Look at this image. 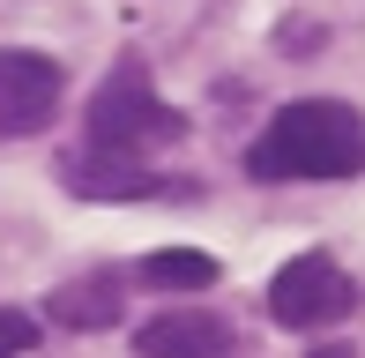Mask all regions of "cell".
Segmentation results:
<instances>
[{
  "label": "cell",
  "mask_w": 365,
  "mask_h": 358,
  "mask_svg": "<svg viewBox=\"0 0 365 358\" xmlns=\"http://www.w3.org/2000/svg\"><path fill=\"white\" fill-rule=\"evenodd\" d=\"M351 306H358V284L328 262V254H298L269 284V314L284 321V329H328V321H343Z\"/></svg>",
  "instance_id": "cell-3"
},
{
  "label": "cell",
  "mask_w": 365,
  "mask_h": 358,
  "mask_svg": "<svg viewBox=\"0 0 365 358\" xmlns=\"http://www.w3.org/2000/svg\"><path fill=\"white\" fill-rule=\"evenodd\" d=\"M45 314H53L60 329H112V321H120V276L112 269L75 276V284H60L53 299H45Z\"/></svg>",
  "instance_id": "cell-7"
},
{
  "label": "cell",
  "mask_w": 365,
  "mask_h": 358,
  "mask_svg": "<svg viewBox=\"0 0 365 358\" xmlns=\"http://www.w3.org/2000/svg\"><path fill=\"white\" fill-rule=\"evenodd\" d=\"M60 75L53 53H23V45H0V142L8 135H38L45 120L60 112Z\"/></svg>",
  "instance_id": "cell-4"
},
{
  "label": "cell",
  "mask_w": 365,
  "mask_h": 358,
  "mask_svg": "<svg viewBox=\"0 0 365 358\" xmlns=\"http://www.w3.org/2000/svg\"><path fill=\"white\" fill-rule=\"evenodd\" d=\"M179 135H187V120L149 90L142 68H120L105 90L90 97V150L142 157V150H157V142H179Z\"/></svg>",
  "instance_id": "cell-2"
},
{
  "label": "cell",
  "mask_w": 365,
  "mask_h": 358,
  "mask_svg": "<svg viewBox=\"0 0 365 358\" xmlns=\"http://www.w3.org/2000/svg\"><path fill=\"white\" fill-rule=\"evenodd\" d=\"M135 351L142 358H224L231 329L217 314H157V321L135 329Z\"/></svg>",
  "instance_id": "cell-6"
},
{
  "label": "cell",
  "mask_w": 365,
  "mask_h": 358,
  "mask_svg": "<svg viewBox=\"0 0 365 358\" xmlns=\"http://www.w3.org/2000/svg\"><path fill=\"white\" fill-rule=\"evenodd\" d=\"M60 179L82 202H149V194H194L187 179H157L142 157H112V150H75L60 157Z\"/></svg>",
  "instance_id": "cell-5"
},
{
  "label": "cell",
  "mask_w": 365,
  "mask_h": 358,
  "mask_svg": "<svg viewBox=\"0 0 365 358\" xmlns=\"http://www.w3.org/2000/svg\"><path fill=\"white\" fill-rule=\"evenodd\" d=\"M306 358H358V351H351V344H313Z\"/></svg>",
  "instance_id": "cell-10"
},
{
  "label": "cell",
  "mask_w": 365,
  "mask_h": 358,
  "mask_svg": "<svg viewBox=\"0 0 365 358\" xmlns=\"http://www.w3.org/2000/svg\"><path fill=\"white\" fill-rule=\"evenodd\" d=\"M23 351H38V321L0 306V358H23Z\"/></svg>",
  "instance_id": "cell-9"
},
{
  "label": "cell",
  "mask_w": 365,
  "mask_h": 358,
  "mask_svg": "<svg viewBox=\"0 0 365 358\" xmlns=\"http://www.w3.org/2000/svg\"><path fill=\"white\" fill-rule=\"evenodd\" d=\"M254 179H351L365 172V112L343 97H298L246 150Z\"/></svg>",
  "instance_id": "cell-1"
},
{
  "label": "cell",
  "mask_w": 365,
  "mask_h": 358,
  "mask_svg": "<svg viewBox=\"0 0 365 358\" xmlns=\"http://www.w3.org/2000/svg\"><path fill=\"white\" fill-rule=\"evenodd\" d=\"M142 284L149 291H209V284H217V254H202V247H157L142 262Z\"/></svg>",
  "instance_id": "cell-8"
}]
</instances>
